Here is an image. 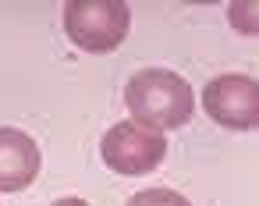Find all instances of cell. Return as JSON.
Masks as SVG:
<instances>
[{
	"instance_id": "cell-1",
	"label": "cell",
	"mask_w": 259,
	"mask_h": 206,
	"mask_svg": "<svg viewBox=\"0 0 259 206\" xmlns=\"http://www.w3.org/2000/svg\"><path fill=\"white\" fill-rule=\"evenodd\" d=\"M124 103L132 110V121H142L149 128H181L195 114V93L192 86L167 68H142L124 86Z\"/></svg>"
},
{
	"instance_id": "cell-6",
	"label": "cell",
	"mask_w": 259,
	"mask_h": 206,
	"mask_svg": "<svg viewBox=\"0 0 259 206\" xmlns=\"http://www.w3.org/2000/svg\"><path fill=\"white\" fill-rule=\"evenodd\" d=\"M128 206H192V202L174 188H146V192L132 195Z\"/></svg>"
},
{
	"instance_id": "cell-5",
	"label": "cell",
	"mask_w": 259,
	"mask_h": 206,
	"mask_svg": "<svg viewBox=\"0 0 259 206\" xmlns=\"http://www.w3.org/2000/svg\"><path fill=\"white\" fill-rule=\"evenodd\" d=\"M39 174V146L22 128H0V192H22Z\"/></svg>"
},
{
	"instance_id": "cell-2",
	"label": "cell",
	"mask_w": 259,
	"mask_h": 206,
	"mask_svg": "<svg viewBox=\"0 0 259 206\" xmlns=\"http://www.w3.org/2000/svg\"><path fill=\"white\" fill-rule=\"evenodd\" d=\"M132 11L124 0H71L64 4V32L85 54H110L124 43Z\"/></svg>"
},
{
	"instance_id": "cell-4",
	"label": "cell",
	"mask_w": 259,
	"mask_h": 206,
	"mask_svg": "<svg viewBox=\"0 0 259 206\" xmlns=\"http://www.w3.org/2000/svg\"><path fill=\"white\" fill-rule=\"evenodd\" d=\"M202 107L224 128H234V132L255 128L259 125V82L238 71L217 75L202 89Z\"/></svg>"
},
{
	"instance_id": "cell-7",
	"label": "cell",
	"mask_w": 259,
	"mask_h": 206,
	"mask_svg": "<svg viewBox=\"0 0 259 206\" xmlns=\"http://www.w3.org/2000/svg\"><path fill=\"white\" fill-rule=\"evenodd\" d=\"M54 206H89L85 199H78V195H68V199H57Z\"/></svg>"
},
{
	"instance_id": "cell-3",
	"label": "cell",
	"mask_w": 259,
	"mask_h": 206,
	"mask_svg": "<svg viewBox=\"0 0 259 206\" xmlns=\"http://www.w3.org/2000/svg\"><path fill=\"white\" fill-rule=\"evenodd\" d=\"M100 153H103V163L117 174H149L163 163L167 139H163V132H156L142 121H117L103 135Z\"/></svg>"
}]
</instances>
